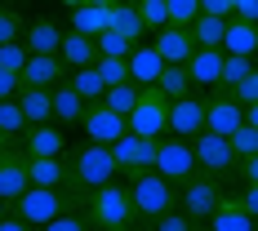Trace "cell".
I'll use <instances>...</instances> for the list:
<instances>
[{
	"mask_svg": "<svg viewBox=\"0 0 258 231\" xmlns=\"http://www.w3.org/2000/svg\"><path fill=\"white\" fill-rule=\"evenodd\" d=\"M62 165H67V191L72 196H85L94 187H107V182H120L116 165H111V151L98 147V142H80L76 151H62Z\"/></svg>",
	"mask_w": 258,
	"mask_h": 231,
	"instance_id": "obj_1",
	"label": "cell"
},
{
	"mask_svg": "<svg viewBox=\"0 0 258 231\" xmlns=\"http://www.w3.org/2000/svg\"><path fill=\"white\" fill-rule=\"evenodd\" d=\"M80 218L89 222V231H120L134 222V209H129V191L120 182H107V187H94L80 196Z\"/></svg>",
	"mask_w": 258,
	"mask_h": 231,
	"instance_id": "obj_2",
	"label": "cell"
},
{
	"mask_svg": "<svg viewBox=\"0 0 258 231\" xmlns=\"http://www.w3.org/2000/svg\"><path fill=\"white\" fill-rule=\"evenodd\" d=\"M129 209H134V222L138 227H152L160 213H169L174 209V200H178V187L174 182H165L156 169H147V174H138V178H129Z\"/></svg>",
	"mask_w": 258,
	"mask_h": 231,
	"instance_id": "obj_3",
	"label": "cell"
},
{
	"mask_svg": "<svg viewBox=\"0 0 258 231\" xmlns=\"http://www.w3.org/2000/svg\"><path fill=\"white\" fill-rule=\"evenodd\" d=\"M80 200L72 191H53V187H27L18 200H9V213L27 222V227H45L53 218H62V213H76Z\"/></svg>",
	"mask_w": 258,
	"mask_h": 231,
	"instance_id": "obj_4",
	"label": "cell"
},
{
	"mask_svg": "<svg viewBox=\"0 0 258 231\" xmlns=\"http://www.w3.org/2000/svg\"><path fill=\"white\" fill-rule=\"evenodd\" d=\"M125 129L129 133H138V138H165L169 133V98L156 89V85H147V89H138V103H134V111L125 116Z\"/></svg>",
	"mask_w": 258,
	"mask_h": 231,
	"instance_id": "obj_5",
	"label": "cell"
},
{
	"mask_svg": "<svg viewBox=\"0 0 258 231\" xmlns=\"http://www.w3.org/2000/svg\"><path fill=\"white\" fill-rule=\"evenodd\" d=\"M227 196V187L218 178H209V174H191V178L178 187V200H174V209H178L187 222H205L209 213L218 209V200Z\"/></svg>",
	"mask_w": 258,
	"mask_h": 231,
	"instance_id": "obj_6",
	"label": "cell"
},
{
	"mask_svg": "<svg viewBox=\"0 0 258 231\" xmlns=\"http://www.w3.org/2000/svg\"><path fill=\"white\" fill-rule=\"evenodd\" d=\"M191 142V160H196V174H209V178H227L232 182L236 174V160L240 156L227 147V138H218V133H196V138H187Z\"/></svg>",
	"mask_w": 258,
	"mask_h": 231,
	"instance_id": "obj_7",
	"label": "cell"
},
{
	"mask_svg": "<svg viewBox=\"0 0 258 231\" xmlns=\"http://www.w3.org/2000/svg\"><path fill=\"white\" fill-rule=\"evenodd\" d=\"M156 174L165 182H174V187H182V182L196 174V160H191V142L187 138H174V133H165V138H156Z\"/></svg>",
	"mask_w": 258,
	"mask_h": 231,
	"instance_id": "obj_8",
	"label": "cell"
},
{
	"mask_svg": "<svg viewBox=\"0 0 258 231\" xmlns=\"http://www.w3.org/2000/svg\"><path fill=\"white\" fill-rule=\"evenodd\" d=\"M107 151H111L116 174H125V178H138V174H147L156 165V142L152 138H138V133H120Z\"/></svg>",
	"mask_w": 258,
	"mask_h": 231,
	"instance_id": "obj_9",
	"label": "cell"
},
{
	"mask_svg": "<svg viewBox=\"0 0 258 231\" xmlns=\"http://www.w3.org/2000/svg\"><path fill=\"white\" fill-rule=\"evenodd\" d=\"M80 125H85V142H98V147H111L120 133H129V129H125V116H116V111L103 107V103H89V107H85Z\"/></svg>",
	"mask_w": 258,
	"mask_h": 231,
	"instance_id": "obj_10",
	"label": "cell"
},
{
	"mask_svg": "<svg viewBox=\"0 0 258 231\" xmlns=\"http://www.w3.org/2000/svg\"><path fill=\"white\" fill-rule=\"evenodd\" d=\"M240 125H245V111L232 103V94H227V89H214L205 98V133L227 138V133H236Z\"/></svg>",
	"mask_w": 258,
	"mask_h": 231,
	"instance_id": "obj_11",
	"label": "cell"
},
{
	"mask_svg": "<svg viewBox=\"0 0 258 231\" xmlns=\"http://www.w3.org/2000/svg\"><path fill=\"white\" fill-rule=\"evenodd\" d=\"M27 187H31V178H27V156L14 147V142H5L0 147V200L9 205V200H18Z\"/></svg>",
	"mask_w": 258,
	"mask_h": 231,
	"instance_id": "obj_12",
	"label": "cell"
},
{
	"mask_svg": "<svg viewBox=\"0 0 258 231\" xmlns=\"http://www.w3.org/2000/svg\"><path fill=\"white\" fill-rule=\"evenodd\" d=\"M169 133H174V138H196V133H205V98H196V94L174 98V103H169Z\"/></svg>",
	"mask_w": 258,
	"mask_h": 231,
	"instance_id": "obj_13",
	"label": "cell"
},
{
	"mask_svg": "<svg viewBox=\"0 0 258 231\" xmlns=\"http://www.w3.org/2000/svg\"><path fill=\"white\" fill-rule=\"evenodd\" d=\"M14 147H18L23 156H62L67 151V133L53 125V120L49 125H27L23 138H18Z\"/></svg>",
	"mask_w": 258,
	"mask_h": 231,
	"instance_id": "obj_14",
	"label": "cell"
},
{
	"mask_svg": "<svg viewBox=\"0 0 258 231\" xmlns=\"http://www.w3.org/2000/svg\"><path fill=\"white\" fill-rule=\"evenodd\" d=\"M62 76H67V67L58 62V53H27L23 71H18V85H27V89H53Z\"/></svg>",
	"mask_w": 258,
	"mask_h": 231,
	"instance_id": "obj_15",
	"label": "cell"
},
{
	"mask_svg": "<svg viewBox=\"0 0 258 231\" xmlns=\"http://www.w3.org/2000/svg\"><path fill=\"white\" fill-rule=\"evenodd\" d=\"M27 178L31 187L67 191V165H62V156H27Z\"/></svg>",
	"mask_w": 258,
	"mask_h": 231,
	"instance_id": "obj_16",
	"label": "cell"
},
{
	"mask_svg": "<svg viewBox=\"0 0 258 231\" xmlns=\"http://www.w3.org/2000/svg\"><path fill=\"white\" fill-rule=\"evenodd\" d=\"M107 27H111L116 36H125L129 45H143V36H147V27H143V18H138V9L125 5V0H111V5H107Z\"/></svg>",
	"mask_w": 258,
	"mask_h": 231,
	"instance_id": "obj_17",
	"label": "cell"
},
{
	"mask_svg": "<svg viewBox=\"0 0 258 231\" xmlns=\"http://www.w3.org/2000/svg\"><path fill=\"white\" fill-rule=\"evenodd\" d=\"M94 36H80V31H67L62 40H58V62L67 67V71H76V67H94Z\"/></svg>",
	"mask_w": 258,
	"mask_h": 231,
	"instance_id": "obj_18",
	"label": "cell"
},
{
	"mask_svg": "<svg viewBox=\"0 0 258 231\" xmlns=\"http://www.w3.org/2000/svg\"><path fill=\"white\" fill-rule=\"evenodd\" d=\"M125 67H129V80L138 85V89H147V85H156V76H160V53L152 49V45H134L125 58Z\"/></svg>",
	"mask_w": 258,
	"mask_h": 231,
	"instance_id": "obj_19",
	"label": "cell"
},
{
	"mask_svg": "<svg viewBox=\"0 0 258 231\" xmlns=\"http://www.w3.org/2000/svg\"><path fill=\"white\" fill-rule=\"evenodd\" d=\"M182 67H187L191 85H205V89H218V67H223V49H191Z\"/></svg>",
	"mask_w": 258,
	"mask_h": 231,
	"instance_id": "obj_20",
	"label": "cell"
},
{
	"mask_svg": "<svg viewBox=\"0 0 258 231\" xmlns=\"http://www.w3.org/2000/svg\"><path fill=\"white\" fill-rule=\"evenodd\" d=\"M205 227L209 231H254V213H245V209L232 200V191H227V196L218 200V209L205 218Z\"/></svg>",
	"mask_w": 258,
	"mask_h": 231,
	"instance_id": "obj_21",
	"label": "cell"
},
{
	"mask_svg": "<svg viewBox=\"0 0 258 231\" xmlns=\"http://www.w3.org/2000/svg\"><path fill=\"white\" fill-rule=\"evenodd\" d=\"M152 49L160 53V62L182 67V62H187V53H191V36H187V27H160Z\"/></svg>",
	"mask_w": 258,
	"mask_h": 231,
	"instance_id": "obj_22",
	"label": "cell"
},
{
	"mask_svg": "<svg viewBox=\"0 0 258 231\" xmlns=\"http://www.w3.org/2000/svg\"><path fill=\"white\" fill-rule=\"evenodd\" d=\"M49 111H53V125L67 129V125H80V116H85V103H80L76 94L67 89V80H58L49 89Z\"/></svg>",
	"mask_w": 258,
	"mask_h": 231,
	"instance_id": "obj_23",
	"label": "cell"
},
{
	"mask_svg": "<svg viewBox=\"0 0 258 231\" xmlns=\"http://www.w3.org/2000/svg\"><path fill=\"white\" fill-rule=\"evenodd\" d=\"M58 40H62V31L49 18H31L23 27V49L27 53H58Z\"/></svg>",
	"mask_w": 258,
	"mask_h": 231,
	"instance_id": "obj_24",
	"label": "cell"
},
{
	"mask_svg": "<svg viewBox=\"0 0 258 231\" xmlns=\"http://www.w3.org/2000/svg\"><path fill=\"white\" fill-rule=\"evenodd\" d=\"M254 49H258V31H254V23H236V18H227V27H223V53L254 58Z\"/></svg>",
	"mask_w": 258,
	"mask_h": 231,
	"instance_id": "obj_25",
	"label": "cell"
},
{
	"mask_svg": "<svg viewBox=\"0 0 258 231\" xmlns=\"http://www.w3.org/2000/svg\"><path fill=\"white\" fill-rule=\"evenodd\" d=\"M14 103H18V111L27 116V125H49V120H53V111H49V89H27V85H18Z\"/></svg>",
	"mask_w": 258,
	"mask_h": 231,
	"instance_id": "obj_26",
	"label": "cell"
},
{
	"mask_svg": "<svg viewBox=\"0 0 258 231\" xmlns=\"http://www.w3.org/2000/svg\"><path fill=\"white\" fill-rule=\"evenodd\" d=\"M223 27H227V18H209V14H196V18L187 23L191 49H223Z\"/></svg>",
	"mask_w": 258,
	"mask_h": 231,
	"instance_id": "obj_27",
	"label": "cell"
},
{
	"mask_svg": "<svg viewBox=\"0 0 258 231\" xmlns=\"http://www.w3.org/2000/svg\"><path fill=\"white\" fill-rule=\"evenodd\" d=\"M67 89H72V94H76L80 103L89 107V103H98V98H103V76H98V71H94V67H76V71H67Z\"/></svg>",
	"mask_w": 258,
	"mask_h": 231,
	"instance_id": "obj_28",
	"label": "cell"
},
{
	"mask_svg": "<svg viewBox=\"0 0 258 231\" xmlns=\"http://www.w3.org/2000/svg\"><path fill=\"white\" fill-rule=\"evenodd\" d=\"M156 89L174 103V98H187L196 85H191V76H187V67H174V62H165L160 67V76H156Z\"/></svg>",
	"mask_w": 258,
	"mask_h": 231,
	"instance_id": "obj_29",
	"label": "cell"
},
{
	"mask_svg": "<svg viewBox=\"0 0 258 231\" xmlns=\"http://www.w3.org/2000/svg\"><path fill=\"white\" fill-rule=\"evenodd\" d=\"M98 103H103V107H111L116 116H129V111H134V103H138V85H134V80H120V85H107Z\"/></svg>",
	"mask_w": 258,
	"mask_h": 231,
	"instance_id": "obj_30",
	"label": "cell"
},
{
	"mask_svg": "<svg viewBox=\"0 0 258 231\" xmlns=\"http://www.w3.org/2000/svg\"><path fill=\"white\" fill-rule=\"evenodd\" d=\"M72 31H80V36L107 31V9H98V5H76L72 9Z\"/></svg>",
	"mask_w": 258,
	"mask_h": 231,
	"instance_id": "obj_31",
	"label": "cell"
},
{
	"mask_svg": "<svg viewBox=\"0 0 258 231\" xmlns=\"http://www.w3.org/2000/svg\"><path fill=\"white\" fill-rule=\"evenodd\" d=\"M23 129H27V116L18 111L14 98H5V103H0V138H5V142H18Z\"/></svg>",
	"mask_w": 258,
	"mask_h": 231,
	"instance_id": "obj_32",
	"label": "cell"
},
{
	"mask_svg": "<svg viewBox=\"0 0 258 231\" xmlns=\"http://www.w3.org/2000/svg\"><path fill=\"white\" fill-rule=\"evenodd\" d=\"M254 71V58H236V53H223V67H218V89H227L236 80H245Z\"/></svg>",
	"mask_w": 258,
	"mask_h": 231,
	"instance_id": "obj_33",
	"label": "cell"
},
{
	"mask_svg": "<svg viewBox=\"0 0 258 231\" xmlns=\"http://www.w3.org/2000/svg\"><path fill=\"white\" fill-rule=\"evenodd\" d=\"M23 27H27V18L18 14V5H0V45L23 40Z\"/></svg>",
	"mask_w": 258,
	"mask_h": 231,
	"instance_id": "obj_34",
	"label": "cell"
},
{
	"mask_svg": "<svg viewBox=\"0 0 258 231\" xmlns=\"http://www.w3.org/2000/svg\"><path fill=\"white\" fill-rule=\"evenodd\" d=\"M94 49H98V58H129V49H134V45L107 27V31H98V36H94Z\"/></svg>",
	"mask_w": 258,
	"mask_h": 231,
	"instance_id": "obj_35",
	"label": "cell"
},
{
	"mask_svg": "<svg viewBox=\"0 0 258 231\" xmlns=\"http://www.w3.org/2000/svg\"><path fill=\"white\" fill-rule=\"evenodd\" d=\"M134 9H138V18H143V27H147V31L169 27V18H165V0H134Z\"/></svg>",
	"mask_w": 258,
	"mask_h": 231,
	"instance_id": "obj_36",
	"label": "cell"
},
{
	"mask_svg": "<svg viewBox=\"0 0 258 231\" xmlns=\"http://www.w3.org/2000/svg\"><path fill=\"white\" fill-rule=\"evenodd\" d=\"M227 94H232V103L245 111V107H258V76L249 71L245 80H236V85H227Z\"/></svg>",
	"mask_w": 258,
	"mask_h": 231,
	"instance_id": "obj_37",
	"label": "cell"
},
{
	"mask_svg": "<svg viewBox=\"0 0 258 231\" xmlns=\"http://www.w3.org/2000/svg\"><path fill=\"white\" fill-rule=\"evenodd\" d=\"M227 147L236 156H258V125H240L236 133H227Z\"/></svg>",
	"mask_w": 258,
	"mask_h": 231,
	"instance_id": "obj_38",
	"label": "cell"
},
{
	"mask_svg": "<svg viewBox=\"0 0 258 231\" xmlns=\"http://www.w3.org/2000/svg\"><path fill=\"white\" fill-rule=\"evenodd\" d=\"M196 14H201L196 0H165V18H169V27H187Z\"/></svg>",
	"mask_w": 258,
	"mask_h": 231,
	"instance_id": "obj_39",
	"label": "cell"
},
{
	"mask_svg": "<svg viewBox=\"0 0 258 231\" xmlns=\"http://www.w3.org/2000/svg\"><path fill=\"white\" fill-rule=\"evenodd\" d=\"M94 71L103 76V85H120V80H129L125 58H94Z\"/></svg>",
	"mask_w": 258,
	"mask_h": 231,
	"instance_id": "obj_40",
	"label": "cell"
},
{
	"mask_svg": "<svg viewBox=\"0 0 258 231\" xmlns=\"http://www.w3.org/2000/svg\"><path fill=\"white\" fill-rule=\"evenodd\" d=\"M23 62H27V49H23V40H14V45H0V71H23Z\"/></svg>",
	"mask_w": 258,
	"mask_h": 231,
	"instance_id": "obj_41",
	"label": "cell"
},
{
	"mask_svg": "<svg viewBox=\"0 0 258 231\" xmlns=\"http://www.w3.org/2000/svg\"><path fill=\"white\" fill-rule=\"evenodd\" d=\"M147 231H191V222L182 218L178 209H169V213H160V218H156V222H152Z\"/></svg>",
	"mask_w": 258,
	"mask_h": 231,
	"instance_id": "obj_42",
	"label": "cell"
},
{
	"mask_svg": "<svg viewBox=\"0 0 258 231\" xmlns=\"http://www.w3.org/2000/svg\"><path fill=\"white\" fill-rule=\"evenodd\" d=\"M36 231H89V222L80 213H62V218H53V222H45V227H36Z\"/></svg>",
	"mask_w": 258,
	"mask_h": 231,
	"instance_id": "obj_43",
	"label": "cell"
},
{
	"mask_svg": "<svg viewBox=\"0 0 258 231\" xmlns=\"http://www.w3.org/2000/svg\"><path fill=\"white\" fill-rule=\"evenodd\" d=\"M236 174H240V187H258V156H240Z\"/></svg>",
	"mask_w": 258,
	"mask_h": 231,
	"instance_id": "obj_44",
	"label": "cell"
},
{
	"mask_svg": "<svg viewBox=\"0 0 258 231\" xmlns=\"http://www.w3.org/2000/svg\"><path fill=\"white\" fill-rule=\"evenodd\" d=\"M232 200L245 209V213H258V187H240V191H232Z\"/></svg>",
	"mask_w": 258,
	"mask_h": 231,
	"instance_id": "obj_45",
	"label": "cell"
},
{
	"mask_svg": "<svg viewBox=\"0 0 258 231\" xmlns=\"http://www.w3.org/2000/svg\"><path fill=\"white\" fill-rule=\"evenodd\" d=\"M201 5V14H209V18H232V0H196Z\"/></svg>",
	"mask_w": 258,
	"mask_h": 231,
	"instance_id": "obj_46",
	"label": "cell"
},
{
	"mask_svg": "<svg viewBox=\"0 0 258 231\" xmlns=\"http://www.w3.org/2000/svg\"><path fill=\"white\" fill-rule=\"evenodd\" d=\"M14 94H18V76H14V71H0V103L14 98Z\"/></svg>",
	"mask_w": 258,
	"mask_h": 231,
	"instance_id": "obj_47",
	"label": "cell"
},
{
	"mask_svg": "<svg viewBox=\"0 0 258 231\" xmlns=\"http://www.w3.org/2000/svg\"><path fill=\"white\" fill-rule=\"evenodd\" d=\"M0 231H36V227H27V222H18L9 209H5V218H0Z\"/></svg>",
	"mask_w": 258,
	"mask_h": 231,
	"instance_id": "obj_48",
	"label": "cell"
},
{
	"mask_svg": "<svg viewBox=\"0 0 258 231\" xmlns=\"http://www.w3.org/2000/svg\"><path fill=\"white\" fill-rule=\"evenodd\" d=\"M85 5H98V9H107V5H111V0H85Z\"/></svg>",
	"mask_w": 258,
	"mask_h": 231,
	"instance_id": "obj_49",
	"label": "cell"
},
{
	"mask_svg": "<svg viewBox=\"0 0 258 231\" xmlns=\"http://www.w3.org/2000/svg\"><path fill=\"white\" fill-rule=\"evenodd\" d=\"M120 231H147V227H138V222H129V227H120Z\"/></svg>",
	"mask_w": 258,
	"mask_h": 231,
	"instance_id": "obj_50",
	"label": "cell"
},
{
	"mask_svg": "<svg viewBox=\"0 0 258 231\" xmlns=\"http://www.w3.org/2000/svg\"><path fill=\"white\" fill-rule=\"evenodd\" d=\"M62 5H67V9H76V5H85V0H62Z\"/></svg>",
	"mask_w": 258,
	"mask_h": 231,
	"instance_id": "obj_51",
	"label": "cell"
},
{
	"mask_svg": "<svg viewBox=\"0 0 258 231\" xmlns=\"http://www.w3.org/2000/svg\"><path fill=\"white\" fill-rule=\"evenodd\" d=\"M191 231H209V227H205V222H191Z\"/></svg>",
	"mask_w": 258,
	"mask_h": 231,
	"instance_id": "obj_52",
	"label": "cell"
},
{
	"mask_svg": "<svg viewBox=\"0 0 258 231\" xmlns=\"http://www.w3.org/2000/svg\"><path fill=\"white\" fill-rule=\"evenodd\" d=\"M5 209H9V205H5V200H0V218H5Z\"/></svg>",
	"mask_w": 258,
	"mask_h": 231,
	"instance_id": "obj_53",
	"label": "cell"
},
{
	"mask_svg": "<svg viewBox=\"0 0 258 231\" xmlns=\"http://www.w3.org/2000/svg\"><path fill=\"white\" fill-rule=\"evenodd\" d=\"M0 147H5V138H0Z\"/></svg>",
	"mask_w": 258,
	"mask_h": 231,
	"instance_id": "obj_54",
	"label": "cell"
},
{
	"mask_svg": "<svg viewBox=\"0 0 258 231\" xmlns=\"http://www.w3.org/2000/svg\"><path fill=\"white\" fill-rule=\"evenodd\" d=\"M125 5H134V0H125Z\"/></svg>",
	"mask_w": 258,
	"mask_h": 231,
	"instance_id": "obj_55",
	"label": "cell"
}]
</instances>
